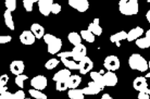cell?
Returning a JSON list of instances; mask_svg holds the SVG:
<instances>
[{
    "label": "cell",
    "instance_id": "6da1fadb",
    "mask_svg": "<svg viewBox=\"0 0 150 99\" xmlns=\"http://www.w3.org/2000/svg\"><path fill=\"white\" fill-rule=\"evenodd\" d=\"M128 65L132 70H136L139 72H146L149 69L148 61L139 53H133L131 57L128 58Z\"/></svg>",
    "mask_w": 150,
    "mask_h": 99
},
{
    "label": "cell",
    "instance_id": "7a4b0ae2",
    "mask_svg": "<svg viewBox=\"0 0 150 99\" xmlns=\"http://www.w3.org/2000/svg\"><path fill=\"white\" fill-rule=\"evenodd\" d=\"M119 10L123 15H136L139 11V4L137 0H120Z\"/></svg>",
    "mask_w": 150,
    "mask_h": 99
},
{
    "label": "cell",
    "instance_id": "3957f363",
    "mask_svg": "<svg viewBox=\"0 0 150 99\" xmlns=\"http://www.w3.org/2000/svg\"><path fill=\"white\" fill-rule=\"evenodd\" d=\"M44 40L47 44L48 52L50 54H57L62 48V40L60 38L53 36L52 34H46L44 36Z\"/></svg>",
    "mask_w": 150,
    "mask_h": 99
},
{
    "label": "cell",
    "instance_id": "277c9868",
    "mask_svg": "<svg viewBox=\"0 0 150 99\" xmlns=\"http://www.w3.org/2000/svg\"><path fill=\"white\" fill-rule=\"evenodd\" d=\"M103 65H105V68L108 71L114 72V71L120 69V65H121L120 59L116 57V56H108L105 59V61H103Z\"/></svg>",
    "mask_w": 150,
    "mask_h": 99
},
{
    "label": "cell",
    "instance_id": "5b68a950",
    "mask_svg": "<svg viewBox=\"0 0 150 99\" xmlns=\"http://www.w3.org/2000/svg\"><path fill=\"white\" fill-rule=\"evenodd\" d=\"M72 53H73V60L75 62H81V61L84 59L85 57H87V49L86 47L83 45V44H79V45L75 46L73 50H72Z\"/></svg>",
    "mask_w": 150,
    "mask_h": 99
},
{
    "label": "cell",
    "instance_id": "8992f818",
    "mask_svg": "<svg viewBox=\"0 0 150 99\" xmlns=\"http://www.w3.org/2000/svg\"><path fill=\"white\" fill-rule=\"evenodd\" d=\"M53 0H38V10L44 16H48L51 13Z\"/></svg>",
    "mask_w": 150,
    "mask_h": 99
},
{
    "label": "cell",
    "instance_id": "52a82bcc",
    "mask_svg": "<svg viewBox=\"0 0 150 99\" xmlns=\"http://www.w3.org/2000/svg\"><path fill=\"white\" fill-rule=\"evenodd\" d=\"M69 6L79 12H86L89 8L88 0H69Z\"/></svg>",
    "mask_w": 150,
    "mask_h": 99
},
{
    "label": "cell",
    "instance_id": "ba28073f",
    "mask_svg": "<svg viewBox=\"0 0 150 99\" xmlns=\"http://www.w3.org/2000/svg\"><path fill=\"white\" fill-rule=\"evenodd\" d=\"M32 87L38 91H44L47 87V78L44 75H37L30 80Z\"/></svg>",
    "mask_w": 150,
    "mask_h": 99
},
{
    "label": "cell",
    "instance_id": "9c48e42d",
    "mask_svg": "<svg viewBox=\"0 0 150 99\" xmlns=\"http://www.w3.org/2000/svg\"><path fill=\"white\" fill-rule=\"evenodd\" d=\"M79 72L82 73V74H87V73L91 72V70L94 68V62L90 60V58L85 57L79 62Z\"/></svg>",
    "mask_w": 150,
    "mask_h": 99
},
{
    "label": "cell",
    "instance_id": "30bf717a",
    "mask_svg": "<svg viewBox=\"0 0 150 99\" xmlns=\"http://www.w3.org/2000/svg\"><path fill=\"white\" fill-rule=\"evenodd\" d=\"M24 69H25V65H24V62L21 60H14L11 62L10 64V71H11L12 74H14L15 76L21 75L24 72Z\"/></svg>",
    "mask_w": 150,
    "mask_h": 99
},
{
    "label": "cell",
    "instance_id": "8fae6325",
    "mask_svg": "<svg viewBox=\"0 0 150 99\" xmlns=\"http://www.w3.org/2000/svg\"><path fill=\"white\" fill-rule=\"evenodd\" d=\"M103 89V87H101L100 85H98L97 83L95 82H90L88 84V86L85 88H83L82 91L84 93V95H97L100 91Z\"/></svg>",
    "mask_w": 150,
    "mask_h": 99
},
{
    "label": "cell",
    "instance_id": "7c38bea8",
    "mask_svg": "<svg viewBox=\"0 0 150 99\" xmlns=\"http://www.w3.org/2000/svg\"><path fill=\"white\" fill-rule=\"evenodd\" d=\"M133 87L135 88L136 91H143L148 88V83H147V78L145 76H137L134 82H133Z\"/></svg>",
    "mask_w": 150,
    "mask_h": 99
},
{
    "label": "cell",
    "instance_id": "4fadbf2b",
    "mask_svg": "<svg viewBox=\"0 0 150 99\" xmlns=\"http://www.w3.org/2000/svg\"><path fill=\"white\" fill-rule=\"evenodd\" d=\"M20 40L23 45H33L36 40V37L30 30H24L20 35Z\"/></svg>",
    "mask_w": 150,
    "mask_h": 99
},
{
    "label": "cell",
    "instance_id": "5bb4252c",
    "mask_svg": "<svg viewBox=\"0 0 150 99\" xmlns=\"http://www.w3.org/2000/svg\"><path fill=\"white\" fill-rule=\"evenodd\" d=\"M144 34V30H143V27H140V26H136L134 27V28H132L129 32L127 33V42H134V40H137L138 38H140L142 36H143Z\"/></svg>",
    "mask_w": 150,
    "mask_h": 99
},
{
    "label": "cell",
    "instance_id": "9a60e30c",
    "mask_svg": "<svg viewBox=\"0 0 150 99\" xmlns=\"http://www.w3.org/2000/svg\"><path fill=\"white\" fill-rule=\"evenodd\" d=\"M71 75V71L69 69H63V70H60L59 72H57L53 75L52 80L54 82H67Z\"/></svg>",
    "mask_w": 150,
    "mask_h": 99
},
{
    "label": "cell",
    "instance_id": "2e32d148",
    "mask_svg": "<svg viewBox=\"0 0 150 99\" xmlns=\"http://www.w3.org/2000/svg\"><path fill=\"white\" fill-rule=\"evenodd\" d=\"M103 81H105V86H109V87H113L117 84V76L115 73L108 71L107 73L103 74Z\"/></svg>",
    "mask_w": 150,
    "mask_h": 99
},
{
    "label": "cell",
    "instance_id": "e0dca14e",
    "mask_svg": "<svg viewBox=\"0 0 150 99\" xmlns=\"http://www.w3.org/2000/svg\"><path fill=\"white\" fill-rule=\"evenodd\" d=\"M125 39H127V32H125V30L117 32V33L110 36V42H113V44H115L117 47H120L121 42H122V40H125Z\"/></svg>",
    "mask_w": 150,
    "mask_h": 99
},
{
    "label": "cell",
    "instance_id": "ac0fdd59",
    "mask_svg": "<svg viewBox=\"0 0 150 99\" xmlns=\"http://www.w3.org/2000/svg\"><path fill=\"white\" fill-rule=\"evenodd\" d=\"M30 32L35 35V37L36 38H44L45 36V28L42 25L40 24H38V23H34V24H32V26H30Z\"/></svg>",
    "mask_w": 150,
    "mask_h": 99
},
{
    "label": "cell",
    "instance_id": "d6986e66",
    "mask_svg": "<svg viewBox=\"0 0 150 99\" xmlns=\"http://www.w3.org/2000/svg\"><path fill=\"white\" fill-rule=\"evenodd\" d=\"M88 30H90L95 36H100L102 34V27L99 25V19H94V21L88 25Z\"/></svg>",
    "mask_w": 150,
    "mask_h": 99
},
{
    "label": "cell",
    "instance_id": "ffe728a7",
    "mask_svg": "<svg viewBox=\"0 0 150 99\" xmlns=\"http://www.w3.org/2000/svg\"><path fill=\"white\" fill-rule=\"evenodd\" d=\"M4 18V23H6L8 28L11 30H14L15 25H14V22H13V19H12V12L9 11V10H6Z\"/></svg>",
    "mask_w": 150,
    "mask_h": 99
},
{
    "label": "cell",
    "instance_id": "44dd1931",
    "mask_svg": "<svg viewBox=\"0 0 150 99\" xmlns=\"http://www.w3.org/2000/svg\"><path fill=\"white\" fill-rule=\"evenodd\" d=\"M82 80H81V76L79 75H73L70 76V78L68 80V85H69V89H74V88H77L79 85L81 84Z\"/></svg>",
    "mask_w": 150,
    "mask_h": 99
},
{
    "label": "cell",
    "instance_id": "7402d4cb",
    "mask_svg": "<svg viewBox=\"0 0 150 99\" xmlns=\"http://www.w3.org/2000/svg\"><path fill=\"white\" fill-rule=\"evenodd\" d=\"M68 39H69V42H71L74 47L79 45V44H82V36H81V34L76 33V32L70 33V34L68 35Z\"/></svg>",
    "mask_w": 150,
    "mask_h": 99
},
{
    "label": "cell",
    "instance_id": "603a6c76",
    "mask_svg": "<svg viewBox=\"0 0 150 99\" xmlns=\"http://www.w3.org/2000/svg\"><path fill=\"white\" fill-rule=\"evenodd\" d=\"M68 96L70 99H84V97H85L83 91L82 89H79V88L70 89L68 91Z\"/></svg>",
    "mask_w": 150,
    "mask_h": 99
},
{
    "label": "cell",
    "instance_id": "cb8c5ba5",
    "mask_svg": "<svg viewBox=\"0 0 150 99\" xmlns=\"http://www.w3.org/2000/svg\"><path fill=\"white\" fill-rule=\"evenodd\" d=\"M90 77H91L93 82L97 83L98 85H100L101 87H103V88L105 87V81H103V75H102V74H100L99 72H90Z\"/></svg>",
    "mask_w": 150,
    "mask_h": 99
},
{
    "label": "cell",
    "instance_id": "d4e9b609",
    "mask_svg": "<svg viewBox=\"0 0 150 99\" xmlns=\"http://www.w3.org/2000/svg\"><path fill=\"white\" fill-rule=\"evenodd\" d=\"M61 62L63 63L67 68L69 69V70H79V65L77 62H75L74 60H69V58H61L60 59Z\"/></svg>",
    "mask_w": 150,
    "mask_h": 99
},
{
    "label": "cell",
    "instance_id": "484cf974",
    "mask_svg": "<svg viewBox=\"0 0 150 99\" xmlns=\"http://www.w3.org/2000/svg\"><path fill=\"white\" fill-rule=\"evenodd\" d=\"M81 36H82V39L86 40L87 42H95V39H96V38H95L96 36L88 30H82Z\"/></svg>",
    "mask_w": 150,
    "mask_h": 99
},
{
    "label": "cell",
    "instance_id": "4316f807",
    "mask_svg": "<svg viewBox=\"0 0 150 99\" xmlns=\"http://www.w3.org/2000/svg\"><path fill=\"white\" fill-rule=\"evenodd\" d=\"M135 42H136V46L139 47L140 49H147V48L150 47V39L147 38L146 36L144 38H138Z\"/></svg>",
    "mask_w": 150,
    "mask_h": 99
},
{
    "label": "cell",
    "instance_id": "83f0119b",
    "mask_svg": "<svg viewBox=\"0 0 150 99\" xmlns=\"http://www.w3.org/2000/svg\"><path fill=\"white\" fill-rule=\"evenodd\" d=\"M30 95L35 99H47V95L44 94L41 91H38V89H35V88H32L28 91Z\"/></svg>",
    "mask_w": 150,
    "mask_h": 99
},
{
    "label": "cell",
    "instance_id": "f1b7e54d",
    "mask_svg": "<svg viewBox=\"0 0 150 99\" xmlns=\"http://www.w3.org/2000/svg\"><path fill=\"white\" fill-rule=\"evenodd\" d=\"M59 63H60V60H59V59H57V58H51V59H49V60L46 62L45 68L47 69V70H52V69H54L56 66H58Z\"/></svg>",
    "mask_w": 150,
    "mask_h": 99
},
{
    "label": "cell",
    "instance_id": "f546056e",
    "mask_svg": "<svg viewBox=\"0 0 150 99\" xmlns=\"http://www.w3.org/2000/svg\"><path fill=\"white\" fill-rule=\"evenodd\" d=\"M35 2H38L37 0H23V7L26 12L33 11V6Z\"/></svg>",
    "mask_w": 150,
    "mask_h": 99
},
{
    "label": "cell",
    "instance_id": "4dcf8cb0",
    "mask_svg": "<svg viewBox=\"0 0 150 99\" xmlns=\"http://www.w3.org/2000/svg\"><path fill=\"white\" fill-rule=\"evenodd\" d=\"M26 80H27V75H25V74L18 75L15 77V84H16L21 89H23V88H24V82Z\"/></svg>",
    "mask_w": 150,
    "mask_h": 99
},
{
    "label": "cell",
    "instance_id": "1f68e13d",
    "mask_svg": "<svg viewBox=\"0 0 150 99\" xmlns=\"http://www.w3.org/2000/svg\"><path fill=\"white\" fill-rule=\"evenodd\" d=\"M6 7H7V10L13 12L16 9V0H6Z\"/></svg>",
    "mask_w": 150,
    "mask_h": 99
},
{
    "label": "cell",
    "instance_id": "d6a6232c",
    "mask_svg": "<svg viewBox=\"0 0 150 99\" xmlns=\"http://www.w3.org/2000/svg\"><path fill=\"white\" fill-rule=\"evenodd\" d=\"M56 88H57V91H68V89H69L68 81H67V82H57V83H56Z\"/></svg>",
    "mask_w": 150,
    "mask_h": 99
},
{
    "label": "cell",
    "instance_id": "836d02e7",
    "mask_svg": "<svg viewBox=\"0 0 150 99\" xmlns=\"http://www.w3.org/2000/svg\"><path fill=\"white\" fill-rule=\"evenodd\" d=\"M138 99H150V89L147 88L143 91L138 93Z\"/></svg>",
    "mask_w": 150,
    "mask_h": 99
},
{
    "label": "cell",
    "instance_id": "e575fe53",
    "mask_svg": "<svg viewBox=\"0 0 150 99\" xmlns=\"http://www.w3.org/2000/svg\"><path fill=\"white\" fill-rule=\"evenodd\" d=\"M8 81H9V76H8L7 74L1 75V77H0V88L6 87V86H7Z\"/></svg>",
    "mask_w": 150,
    "mask_h": 99
},
{
    "label": "cell",
    "instance_id": "d590c367",
    "mask_svg": "<svg viewBox=\"0 0 150 99\" xmlns=\"http://www.w3.org/2000/svg\"><path fill=\"white\" fill-rule=\"evenodd\" d=\"M25 94H24V91H18L16 93H14L13 95H12V99H25Z\"/></svg>",
    "mask_w": 150,
    "mask_h": 99
},
{
    "label": "cell",
    "instance_id": "8d00e7d4",
    "mask_svg": "<svg viewBox=\"0 0 150 99\" xmlns=\"http://www.w3.org/2000/svg\"><path fill=\"white\" fill-rule=\"evenodd\" d=\"M61 9H62V7L59 4H53L52 9H51V13H53V14H59L61 12Z\"/></svg>",
    "mask_w": 150,
    "mask_h": 99
},
{
    "label": "cell",
    "instance_id": "74e56055",
    "mask_svg": "<svg viewBox=\"0 0 150 99\" xmlns=\"http://www.w3.org/2000/svg\"><path fill=\"white\" fill-rule=\"evenodd\" d=\"M12 40V37L10 35H2L1 37H0V44H8V42H10Z\"/></svg>",
    "mask_w": 150,
    "mask_h": 99
},
{
    "label": "cell",
    "instance_id": "f35d334b",
    "mask_svg": "<svg viewBox=\"0 0 150 99\" xmlns=\"http://www.w3.org/2000/svg\"><path fill=\"white\" fill-rule=\"evenodd\" d=\"M12 95L10 91H4V93H0V99H12Z\"/></svg>",
    "mask_w": 150,
    "mask_h": 99
},
{
    "label": "cell",
    "instance_id": "ab89813d",
    "mask_svg": "<svg viewBox=\"0 0 150 99\" xmlns=\"http://www.w3.org/2000/svg\"><path fill=\"white\" fill-rule=\"evenodd\" d=\"M58 57L60 58H73V53L72 51H65V52H59L58 53Z\"/></svg>",
    "mask_w": 150,
    "mask_h": 99
},
{
    "label": "cell",
    "instance_id": "60d3db41",
    "mask_svg": "<svg viewBox=\"0 0 150 99\" xmlns=\"http://www.w3.org/2000/svg\"><path fill=\"white\" fill-rule=\"evenodd\" d=\"M101 99H113V98L109 95V94H105V95H102Z\"/></svg>",
    "mask_w": 150,
    "mask_h": 99
},
{
    "label": "cell",
    "instance_id": "b9f144b4",
    "mask_svg": "<svg viewBox=\"0 0 150 99\" xmlns=\"http://www.w3.org/2000/svg\"><path fill=\"white\" fill-rule=\"evenodd\" d=\"M146 19H147V21L150 23V10L148 12H147V14H146Z\"/></svg>",
    "mask_w": 150,
    "mask_h": 99
},
{
    "label": "cell",
    "instance_id": "7bdbcfd3",
    "mask_svg": "<svg viewBox=\"0 0 150 99\" xmlns=\"http://www.w3.org/2000/svg\"><path fill=\"white\" fill-rule=\"evenodd\" d=\"M8 91V87L6 86V87L4 88H0V93H4V91Z\"/></svg>",
    "mask_w": 150,
    "mask_h": 99
},
{
    "label": "cell",
    "instance_id": "ee69618b",
    "mask_svg": "<svg viewBox=\"0 0 150 99\" xmlns=\"http://www.w3.org/2000/svg\"><path fill=\"white\" fill-rule=\"evenodd\" d=\"M146 37H147V38H149V39H150V30H148L146 32Z\"/></svg>",
    "mask_w": 150,
    "mask_h": 99
},
{
    "label": "cell",
    "instance_id": "f6af8a7d",
    "mask_svg": "<svg viewBox=\"0 0 150 99\" xmlns=\"http://www.w3.org/2000/svg\"><path fill=\"white\" fill-rule=\"evenodd\" d=\"M145 77H146V78H149V77H150V72H149V73H147L146 76H145Z\"/></svg>",
    "mask_w": 150,
    "mask_h": 99
},
{
    "label": "cell",
    "instance_id": "bcb514c9",
    "mask_svg": "<svg viewBox=\"0 0 150 99\" xmlns=\"http://www.w3.org/2000/svg\"><path fill=\"white\" fill-rule=\"evenodd\" d=\"M148 66H149V69H150V61L148 62Z\"/></svg>",
    "mask_w": 150,
    "mask_h": 99
},
{
    "label": "cell",
    "instance_id": "7dc6e473",
    "mask_svg": "<svg viewBox=\"0 0 150 99\" xmlns=\"http://www.w3.org/2000/svg\"><path fill=\"white\" fill-rule=\"evenodd\" d=\"M25 99H30V98H25Z\"/></svg>",
    "mask_w": 150,
    "mask_h": 99
}]
</instances>
